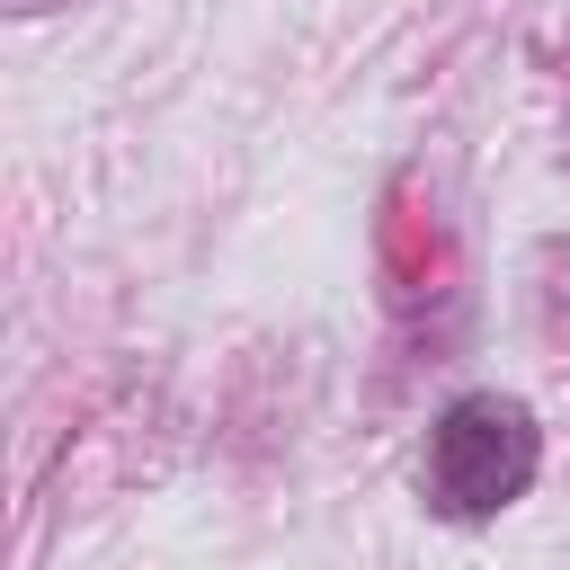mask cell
Wrapping results in <instances>:
<instances>
[{"instance_id": "obj_1", "label": "cell", "mask_w": 570, "mask_h": 570, "mask_svg": "<svg viewBox=\"0 0 570 570\" xmlns=\"http://www.w3.org/2000/svg\"><path fill=\"white\" fill-rule=\"evenodd\" d=\"M534 472H543V428L517 392H454L428 428V454H419V490L454 525L517 508L534 490Z\"/></svg>"}]
</instances>
